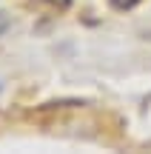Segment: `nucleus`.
<instances>
[{
	"mask_svg": "<svg viewBox=\"0 0 151 154\" xmlns=\"http://www.w3.org/2000/svg\"><path fill=\"white\" fill-rule=\"evenodd\" d=\"M37 3L49 6V9H57V11H63V9H68V3H71V0H37Z\"/></svg>",
	"mask_w": 151,
	"mask_h": 154,
	"instance_id": "nucleus-1",
	"label": "nucleus"
},
{
	"mask_svg": "<svg viewBox=\"0 0 151 154\" xmlns=\"http://www.w3.org/2000/svg\"><path fill=\"white\" fill-rule=\"evenodd\" d=\"M114 6H117V9H131V6L137 3V0H111Z\"/></svg>",
	"mask_w": 151,
	"mask_h": 154,
	"instance_id": "nucleus-2",
	"label": "nucleus"
},
{
	"mask_svg": "<svg viewBox=\"0 0 151 154\" xmlns=\"http://www.w3.org/2000/svg\"><path fill=\"white\" fill-rule=\"evenodd\" d=\"M6 32H9V17L0 11V34H6Z\"/></svg>",
	"mask_w": 151,
	"mask_h": 154,
	"instance_id": "nucleus-3",
	"label": "nucleus"
}]
</instances>
